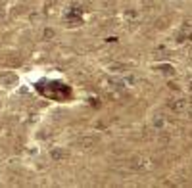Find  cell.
Wrapping results in <instances>:
<instances>
[{
  "label": "cell",
  "instance_id": "cell-1",
  "mask_svg": "<svg viewBox=\"0 0 192 188\" xmlns=\"http://www.w3.org/2000/svg\"><path fill=\"white\" fill-rule=\"evenodd\" d=\"M52 157L54 160H64V157H66V152H61L60 148H56V150L52 152Z\"/></svg>",
  "mask_w": 192,
  "mask_h": 188
}]
</instances>
